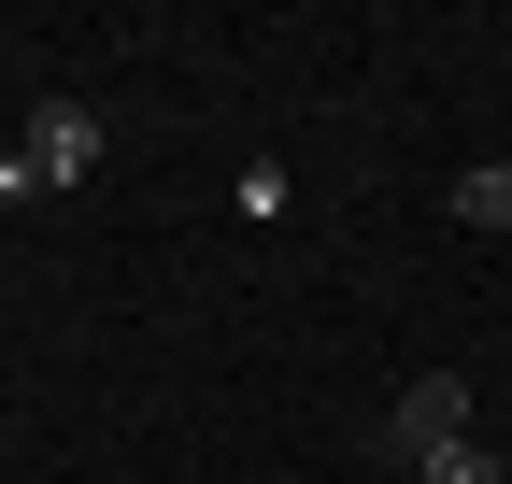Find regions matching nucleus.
Wrapping results in <instances>:
<instances>
[{"mask_svg": "<svg viewBox=\"0 0 512 484\" xmlns=\"http://www.w3.org/2000/svg\"><path fill=\"white\" fill-rule=\"evenodd\" d=\"M384 456H399V470H427L441 442H470V385L456 371H427V385H399V399H384V428H370Z\"/></svg>", "mask_w": 512, "mask_h": 484, "instance_id": "f257e3e1", "label": "nucleus"}, {"mask_svg": "<svg viewBox=\"0 0 512 484\" xmlns=\"http://www.w3.org/2000/svg\"><path fill=\"white\" fill-rule=\"evenodd\" d=\"M29 171H43V186H86V171H100V114L86 100H43L29 114Z\"/></svg>", "mask_w": 512, "mask_h": 484, "instance_id": "f03ea898", "label": "nucleus"}, {"mask_svg": "<svg viewBox=\"0 0 512 484\" xmlns=\"http://www.w3.org/2000/svg\"><path fill=\"white\" fill-rule=\"evenodd\" d=\"M456 228H484V242L512 228V157H484V171H456Z\"/></svg>", "mask_w": 512, "mask_h": 484, "instance_id": "7ed1b4c3", "label": "nucleus"}, {"mask_svg": "<svg viewBox=\"0 0 512 484\" xmlns=\"http://www.w3.org/2000/svg\"><path fill=\"white\" fill-rule=\"evenodd\" d=\"M427 484H512V470H498V442H441V456H427Z\"/></svg>", "mask_w": 512, "mask_h": 484, "instance_id": "20e7f679", "label": "nucleus"}, {"mask_svg": "<svg viewBox=\"0 0 512 484\" xmlns=\"http://www.w3.org/2000/svg\"><path fill=\"white\" fill-rule=\"evenodd\" d=\"M43 186V171H29V143H0V200H29Z\"/></svg>", "mask_w": 512, "mask_h": 484, "instance_id": "39448f33", "label": "nucleus"}]
</instances>
